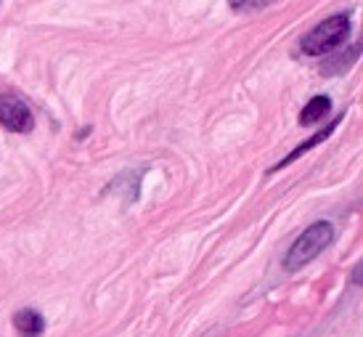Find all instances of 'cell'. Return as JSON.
I'll list each match as a JSON object with an SVG mask.
<instances>
[{"instance_id":"1","label":"cell","mask_w":363,"mask_h":337,"mask_svg":"<svg viewBox=\"0 0 363 337\" xmlns=\"http://www.w3.org/2000/svg\"><path fill=\"white\" fill-rule=\"evenodd\" d=\"M334 242V226L326 221L308 226L303 234L294 239V245L289 247V253L284 258V268L286 271H300L303 266H308L311 260L321 255L326 247Z\"/></svg>"},{"instance_id":"6","label":"cell","mask_w":363,"mask_h":337,"mask_svg":"<svg viewBox=\"0 0 363 337\" xmlns=\"http://www.w3.org/2000/svg\"><path fill=\"white\" fill-rule=\"evenodd\" d=\"M329 109H332V99L329 96H313L311 101L305 104V109L300 112V125H315L321 123L323 117L329 114Z\"/></svg>"},{"instance_id":"3","label":"cell","mask_w":363,"mask_h":337,"mask_svg":"<svg viewBox=\"0 0 363 337\" xmlns=\"http://www.w3.org/2000/svg\"><path fill=\"white\" fill-rule=\"evenodd\" d=\"M0 125L11 133H30L35 128L30 106L13 93H0Z\"/></svg>"},{"instance_id":"2","label":"cell","mask_w":363,"mask_h":337,"mask_svg":"<svg viewBox=\"0 0 363 337\" xmlns=\"http://www.w3.org/2000/svg\"><path fill=\"white\" fill-rule=\"evenodd\" d=\"M350 16L347 13H337L329 16L326 21H321L318 27H313L303 40H300V51L305 56H326L334 48H340L347 38H350Z\"/></svg>"},{"instance_id":"7","label":"cell","mask_w":363,"mask_h":337,"mask_svg":"<svg viewBox=\"0 0 363 337\" xmlns=\"http://www.w3.org/2000/svg\"><path fill=\"white\" fill-rule=\"evenodd\" d=\"M358 53H361V45H353V48L345 53V56H337V59H332V62L323 64L321 72H323V74H340V72H345L347 67H353V62L358 59Z\"/></svg>"},{"instance_id":"8","label":"cell","mask_w":363,"mask_h":337,"mask_svg":"<svg viewBox=\"0 0 363 337\" xmlns=\"http://www.w3.org/2000/svg\"><path fill=\"white\" fill-rule=\"evenodd\" d=\"M271 3H276V0H228V6H231L236 13H252V11H262V9H268Z\"/></svg>"},{"instance_id":"5","label":"cell","mask_w":363,"mask_h":337,"mask_svg":"<svg viewBox=\"0 0 363 337\" xmlns=\"http://www.w3.org/2000/svg\"><path fill=\"white\" fill-rule=\"evenodd\" d=\"M13 329L21 337H40L45 332V319L35 308H21V311L13 314Z\"/></svg>"},{"instance_id":"4","label":"cell","mask_w":363,"mask_h":337,"mask_svg":"<svg viewBox=\"0 0 363 337\" xmlns=\"http://www.w3.org/2000/svg\"><path fill=\"white\" fill-rule=\"evenodd\" d=\"M342 117L345 114H337V117H334L332 123L329 125H323L321 131H318V133H313L311 138H305L303 143H300V146H297V149H292V152L286 154V157H284V160H279V162L273 165L271 170H268V175L271 173H276V170H281V167H286V165L289 162H294V160H300V157H303V154H308L313 149V146H318V143H323L326 141V138H329V136L334 133V131H337V125H342Z\"/></svg>"}]
</instances>
